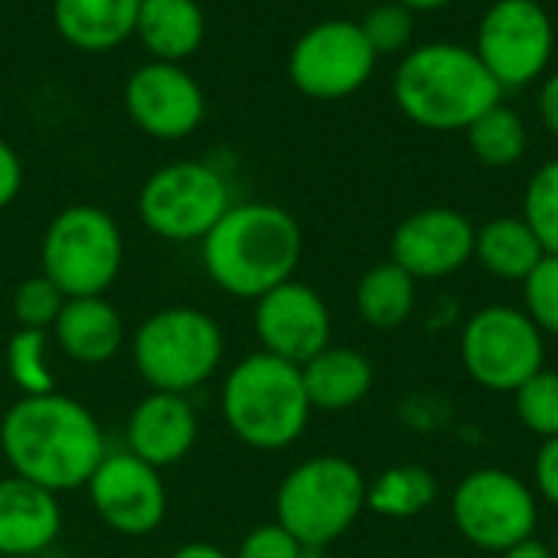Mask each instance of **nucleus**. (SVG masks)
<instances>
[{
    "label": "nucleus",
    "mask_w": 558,
    "mask_h": 558,
    "mask_svg": "<svg viewBox=\"0 0 558 558\" xmlns=\"http://www.w3.org/2000/svg\"><path fill=\"white\" fill-rule=\"evenodd\" d=\"M536 111H539L543 128H546L553 137H558V69L543 75L539 95H536Z\"/></svg>",
    "instance_id": "c9c22d12"
},
{
    "label": "nucleus",
    "mask_w": 558,
    "mask_h": 558,
    "mask_svg": "<svg viewBox=\"0 0 558 558\" xmlns=\"http://www.w3.org/2000/svg\"><path fill=\"white\" fill-rule=\"evenodd\" d=\"M363 36L369 39L376 56H405L412 49V36H415V13L396 0H386L379 7H373L363 20Z\"/></svg>",
    "instance_id": "c756f323"
},
{
    "label": "nucleus",
    "mask_w": 558,
    "mask_h": 558,
    "mask_svg": "<svg viewBox=\"0 0 558 558\" xmlns=\"http://www.w3.org/2000/svg\"><path fill=\"white\" fill-rule=\"evenodd\" d=\"M49 333L56 347L82 366H98V363L114 360L124 350V337H128L118 307L105 301V294L65 298Z\"/></svg>",
    "instance_id": "6ab92c4d"
},
{
    "label": "nucleus",
    "mask_w": 558,
    "mask_h": 558,
    "mask_svg": "<svg viewBox=\"0 0 558 558\" xmlns=\"http://www.w3.org/2000/svg\"><path fill=\"white\" fill-rule=\"evenodd\" d=\"M62 533L59 497L16 474L0 477V556L29 558L46 553Z\"/></svg>",
    "instance_id": "a211bd4d"
},
{
    "label": "nucleus",
    "mask_w": 558,
    "mask_h": 558,
    "mask_svg": "<svg viewBox=\"0 0 558 558\" xmlns=\"http://www.w3.org/2000/svg\"><path fill=\"white\" fill-rule=\"evenodd\" d=\"M497 558H556V553H553V546H549V543H543V539L530 536V539L517 543L513 549L500 553Z\"/></svg>",
    "instance_id": "e433bc0d"
},
{
    "label": "nucleus",
    "mask_w": 558,
    "mask_h": 558,
    "mask_svg": "<svg viewBox=\"0 0 558 558\" xmlns=\"http://www.w3.org/2000/svg\"><path fill=\"white\" fill-rule=\"evenodd\" d=\"M533 490L539 500L558 510V438L543 441L533 461Z\"/></svg>",
    "instance_id": "72a5a7b5"
},
{
    "label": "nucleus",
    "mask_w": 558,
    "mask_h": 558,
    "mask_svg": "<svg viewBox=\"0 0 558 558\" xmlns=\"http://www.w3.org/2000/svg\"><path fill=\"white\" fill-rule=\"evenodd\" d=\"M468 147L484 167H513L530 150V128L523 114L504 101L487 108L468 131Z\"/></svg>",
    "instance_id": "a878e982"
},
{
    "label": "nucleus",
    "mask_w": 558,
    "mask_h": 558,
    "mask_svg": "<svg viewBox=\"0 0 558 558\" xmlns=\"http://www.w3.org/2000/svg\"><path fill=\"white\" fill-rule=\"evenodd\" d=\"M373 52L356 20H320L307 26L288 52L291 85L314 101H340L356 95L376 72Z\"/></svg>",
    "instance_id": "f8f14e48"
},
{
    "label": "nucleus",
    "mask_w": 558,
    "mask_h": 558,
    "mask_svg": "<svg viewBox=\"0 0 558 558\" xmlns=\"http://www.w3.org/2000/svg\"><path fill=\"white\" fill-rule=\"evenodd\" d=\"M229 206V183L206 160L163 163L137 193V216L144 229L167 242H203Z\"/></svg>",
    "instance_id": "6e6552de"
},
{
    "label": "nucleus",
    "mask_w": 558,
    "mask_h": 558,
    "mask_svg": "<svg viewBox=\"0 0 558 558\" xmlns=\"http://www.w3.org/2000/svg\"><path fill=\"white\" fill-rule=\"evenodd\" d=\"M255 337L265 353L304 366L333 343V317L320 291L291 278L255 301Z\"/></svg>",
    "instance_id": "2eb2a0df"
},
{
    "label": "nucleus",
    "mask_w": 558,
    "mask_h": 558,
    "mask_svg": "<svg viewBox=\"0 0 558 558\" xmlns=\"http://www.w3.org/2000/svg\"><path fill=\"white\" fill-rule=\"evenodd\" d=\"M311 549H304L284 526L278 523H262L245 533L232 558H307Z\"/></svg>",
    "instance_id": "473e14b6"
},
{
    "label": "nucleus",
    "mask_w": 558,
    "mask_h": 558,
    "mask_svg": "<svg viewBox=\"0 0 558 558\" xmlns=\"http://www.w3.org/2000/svg\"><path fill=\"white\" fill-rule=\"evenodd\" d=\"M222 353L226 337L216 317L186 304L150 314L131 337L134 369L157 392L190 396L216 376Z\"/></svg>",
    "instance_id": "423d86ee"
},
{
    "label": "nucleus",
    "mask_w": 558,
    "mask_h": 558,
    "mask_svg": "<svg viewBox=\"0 0 558 558\" xmlns=\"http://www.w3.org/2000/svg\"><path fill=\"white\" fill-rule=\"evenodd\" d=\"M477 226L451 206H425L405 216L389 242V258L415 281H441L474 262Z\"/></svg>",
    "instance_id": "dca6fc26"
},
{
    "label": "nucleus",
    "mask_w": 558,
    "mask_h": 558,
    "mask_svg": "<svg viewBox=\"0 0 558 558\" xmlns=\"http://www.w3.org/2000/svg\"><path fill=\"white\" fill-rule=\"evenodd\" d=\"M7 373L20 396H46L56 392L52 369H49V330H23L7 343Z\"/></svg>",
    "instance_id": "bb28decb"
},
{
    "label": "nucleus",
    "mask_w": 558,
    "mask_h": 558,
    "mask_svg": "<svg viewBox=\"0 0 558 558\" xmlns=\"http://www.w3.org/2000/svg\"><path fill=\"white\" fill-rule=\"evenodd\" d=\"M219 409L226 428L255 451L291 448L314 415L301 366L265 350L239 360L222 379Z\"/></svg>",
    "instance_id": "20e7f679"
},
{
    "label": "nucleus",
    "mask_w": 558,
    "mask_h": 558,
    "mask_svg": "<svg viewBox=\"0 0 558 558\" xmlns=\"http://www.w3.org/2000/svg\"><path fill=\"white\" fill-rule=\"evenodd\" d=\"M141 0H52L56 33L78 52H111L134 36Z\"/></svg>",
    "instance_id": "aec40b11"
},
{
    "label": "nucleus",
    "mask_w": 558,
    "mask_h": 558,
    "mask_svg": "<svg viewBox=\"0 0 558 558\" xmlns=\"http://www.w3.org/2000/svg\"><path fill=\"white\" fill-rule=\"evenodd\" d=\"M170 558H232L222 546H216V543H203V539H196V543H183L177 553Z\"/></svg>",
    "instance_id": "4c0bfd02"
},
{
    "label": "nucleus",
    "mask_w": 558,
    "mask_h": 558,
    "mask_svg": "<svg viewBox=\"0 0 558 558\" xmlns=\"http://www.w3.org/2000/svg\"><path fill=\"white\" fill-rule=\"evenodd\" d=\"M95 517L118 536L144 539L167 520L160 471L131 451H108L85 484Z\"/></svg>",
    "instance_id": "ddd939ff"
},
{
    "label": "nucleus",
    "mask_w": 558,
    "mask_h": 558,
    "mask_svg": "<svg viewBox=\"0 0 558 558\" xmlns=\"http://www.w3.org/2000/svg\"><path fill=\"white\" fill-rule=\"evenodd\" d=\"M0 451L10 471L56 497L88 484L108 454L98 418L62 392L20 396L0 422Z\"/></svg>",
    "instance_id": "f257e3e1"
},
{
    "label": "nucleus",
    "mask_w": 558,
    "mask_h": 558,
    "mask_svg": "<svg viewBox=\"0 0 558 558\" xmlns=\"http://www.w3.org/2000/svg\"><path fill=\"white\" fill-rule=\"evenodd\" d=\"M124 111L154 141H183L206 118V95L183 62L147 59L124 82Z\"/></svg>",
    "instance_id": "4468645a"
},
{
    "label": "nucleus",
    "mask_w": 558,
    "mask_h": 558,
    "mask_svg": "<svg viewBox=\"0 0 558 558\" xmlns=\"http://www.w3.org/2000/svg\"><path fill=\"white\" fill-rule=\"evenodd\" d=\"M356 314L373 330H399L418 304V281L392 258L373 265L356 284Z\"/></svg>",
    "instance_id": "b1692460"
},
{
    "label": "nucleus",
    "mask_w": 558,
    "mask_h": 558,
    "mask_svg": "<svg viewBox=\"0 0 558 558\" xmlns=\"http://www.w3.org/2000/svg\"><path fill=\"white\" fill-rule=\"evenodd\" d=\"M23 190V160L20 154L0 137V209H7Z\"/></svg>",
    "instance_id": "f704fd0d"
},
{
    "label": "nucleus",
    "mask_w": 558,
    "mask_h": 558,
    "mask_svg": "<svg viewBox=\"0 0 558 558\" xmlns=\"http://www.w3.org/2000/svg\"><path fill=\"white\" fill-rule=\"evenodd\" d=\"M458 533L481 553H507L536 536L539 497L530 481L504 468H477L464 474L451 497Z\"/></svg>",
    "instance_id": "9d476101"
},
{
    "label": "nucleus",
    "mask_w": 558,
    "mask_h": 558,
    "mask_svg": "<svg viewBox=\"0 0 558 558\" xmlns=\"http://www.w3.org/2000/svg\"><path fill=\"white\" fill-rule=\"evenodd\" d=\"M124 265V235L111 213L92 203L52 216L39 242V275L65 298H101Z\"/></svg>",
    "instance_id": "0eeeda50"
},
{
    "label": "nucleus",
    "mask_w": 558,
    "mask_h": 558,
    "mask_svg": "<svg viewBox=\"0 0 558 558\" xmlns=\"http://www.w3.org/2000/svg\"><path fill=\"white\" fill-rule=\"evenodd\" d=\"M438 497V481L422 464H396L366 481V510L383 520H415Z\"/></svg>",
    "instance_id": "393cba45"
},
{
    "label": "nucleus",
    "mask_w": 558,
    "mask_h": 558,
    "mask_svg": "<svg viewBox=\"0 0 558 558\" xmlns=\"http://www.w3.org/2000/svg\"><path fill=\"white\" fill-rule=\"evenodd\" d=\"M474 52L504 92L543 82L556 52V23L539 0H494L481 23Z\"/></svg>",
    "instance_id": "9b49d317"
},
{
    "label": "nucleus",
    "mask_w": 558,
    "mask_h": 558,
    "mask_svg": "<svg viewBox=\"0 0 558 558\" xmlns=\"http://www.w3.org/2000/svg\"><path fill=\"white\" fill-rule=\"evenodd\" d=\"M461 363L474 386L513 396L546 366V333L523 307L487 304L461 330Z\"/></svg>",
    "instance_id": "1a4fd4ad"
},
{
    "label": "nucleus",
    "mask_w": 558,
    "mask_h": 558,
    "mask_svg": "<svg viewBox=\"0 0 558 558\" xmlns=\"http://www.w3.org/2000/svg\"><path fill=\"white\" fill-rule=\"evenodd\" d=\"M209 281L242 301H258L294 278L304 255L298 219L275 203H232L199 242Z\"/></svg>",
    "instance_id": "f03ea898"
},
{
    "label": "nucleus",
    "mask_w": 558,
    "mask_h": 558,
    "mask_svg": "<svg viewBox=\"0 0 558 558\" xmlns=\"http://www.w3.org/2000/svg\"><path fill=\"white\" fill-rule=\"evenodd\" d=\"M196 435H199V418L193 402L180 392H157V389H150L134 405L124 428L128 451L157 471L180 464L193 451Z\"/></svg>",
    "instance_id": "f3484780"
},
{
    "label": "nucleus",
    "mask_w": 558,
    "mask_h": 558,
    "mask_svg": "<svg viewBox=\"0 0 558 558\" xmlns=\"http://www.w3.org/2000/svg\"><path fill=\"white\" fill-rule=\"evenodd\" d=\"M513 409L530 435L543 441L558 438V369L543 366L536 376H530L513 392Z\"/></svg>",
    "instance_id": "cd10ccee"
},
{
    "label": "nucleus",
    "mask_w": 558,
    "mask_h": 558,
    "mask_svg": "<svg viewBox=\"0 0 558 558\" xmlns=\"http://www.w3.org/2000/svg\"><path fill=\"white\" fill-rule=\"evenodd\" d=\"M523 311L546 337H558V255H543L523 281Z\"/></svg>",
    "instance_id": "2f4dec72"
},
{
    "label": "nucleus",
    "mask_w": 558,
    "mask_h": 558,
    "mask_svg": "<svg viewBox=\"0 0 558 558\" xmlns=\"http://www.w3.org/2000/svg\"><path fill=\"white\" fill-rule=\"evenodd\" d=\"M366 513V477L340 454L294 464L275 490V523L317 553L347 536Z\"/></svg>",
    "instance_id": "39448f33"
},
{
    "label": "nucleus",
    "mask_w": 558,
    "mask_h": 558,
    "mask_svg": "<svg viewBox=\"0 0 558 558\" xmlns=\"http://www.w3.org/2000/svg\"><path fill=\"white\" fill-rule=\"evenodd\" d=\"M402 7H409L412 13H428V10H445L451 0H396Z\"/></svg>",
    "instance_id": "58836bf2"
},
{
    "label": "nucleus",
    "mask_w": 558,
    "mask_h": 558,
    "mask_svg": "<svg viewBox=\"0 0 558 558\" xmlns=\"http://www.w3.org/2000/svg\"><path fill=\"white\" fill-rule=\"evenodd\" d=\"M549 546H553V553H556L558 558V526H556V533H553V543H549Z\"/></svg>",
    "instance_id": "ea45409f"
},
{
    "label": "nucleus",
    "mask_w": 558,
    "mask_h": 558,
    "mask_svg": "<svg viewBox=\"0 0 558 558\" xmlns=\"http://www.w3.org/2000/svg\"><path fill=\"white\" fill-rule=\"evenodd\" d=\"M523 219L546 255H558V160L543 163L523 190Z\"/></svg>",
    "instance_id": "c85d7f7f"
},
{
    "label": "nucleus",
    "mask_w": 558,
    "mask_h": 558,
    "mask_svg": "<svg viewBox=\"0 0 558 558\" xmlns=\"http://www.w3.org/2000/svg\"><path fill=\"white\" fill-rule=\"evenodd\" d=\"M134 39L157 62H186L206 39V13L196 0H141Z\"/></svg>",
    "instance_id": "4be33fe9"
},
{
    "label": "nucleus",
    "mask_w": 558,
    "mask_h": 558,
    "mask_svg": "<svg viewBox=\"0 0 558 558\" xmlns=\"http://www.w3.org/2000/svg\"><path fill=\"white\" fill-rule=\"evenodd\" d=\"M62 304L65 294L46 275H33L23 278L13 291V320L23 330H52Z\"/></svg>",
    "instance_id": "7c9ffc66"
},
{
    "label": "nucleus",
    "mask_w": 558,
    "mask_h": 558,
    "mask_svg": "<svg viewBox=\"0 0 558 558\" xmlns=\"http://www.w3.org/2000/svg\"><path fill=\"white\" fill-rule=\"evenodd\" d=\"M301 379L314 412H347L373 392L376 369L360 350L330 343L301 366Z\"/></svg>",
    "instance_id": "412c9836"
},
{
    "label": "nucleus",
    "mask_w": 558,
    "mask_h": 558,
    "mask_svg": "<svg viewBox=\"0 0 558 558\" xmlns=\"http://www.w3.org/2000/svg\"><path fill=\"white\" fill-rule=\"evenodd\" d=\"M399 111L428 131H468L487 108L504 101V88L481 62L474 46L438 39L412 46L392 75Z\"/></svg>",
    "instance_id": "7ed1b4c3"
},
{
    "label": "nucleus",
    "mask_w": 558,
    "mask_h": 558,
    "mask_svg": "<svg viewBox=\"0 0 558 558\" xmlns=\"http://www.w3.org/2000/svg\"><path fill=\"white\" fill-rule=\"evenodd\" d=\"M546 248L523 216H497L484 222L474 235V262L484 265L500 281L523 284L530 271L543 262Z\"/></svg>",
    "instance_id": "5701e85b"
}]
</instances>
